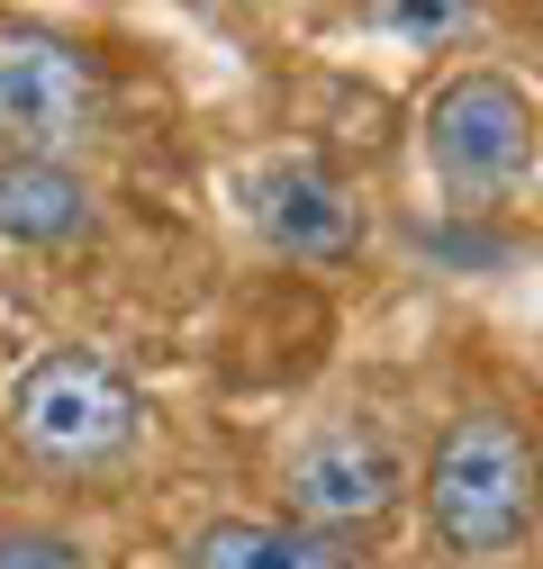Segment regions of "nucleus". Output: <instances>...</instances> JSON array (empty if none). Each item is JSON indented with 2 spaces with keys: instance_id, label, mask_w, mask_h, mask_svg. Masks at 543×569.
<instances>
[{
  "instance_id": "1",
  "label": "nucleus",
  "mask_w": 543,
  "mask_h": 569,
  "mask_svg": "<svg viewBox=\"0 0 543 569\" xmlns=\"http://www.w3.org/2000/svg\"><path fill=\"white\" fill-rule=\"evenodd\" d=\"M146 425H155L146 389L91 343L37 352L19 371V389H10V443L55 479H118L146 452Z\"/></svg>"
},
{
  "instance_id": "2",
  "label": "nucleus",
  "mask_w": 543,
  "mask_h": 569,
  "mask_svg": "<svg viewBox=\"0 0 543 569\" xmlns=\"http://www.w3.org/2000/svg\"><path fill=\"white\" fill-rule=\"evenodd\" d=\"M417 497H426L435 542L453 560H471V569H498L543 533L534 525V443H525V425L507 407L453 416L435 435V452H426Z\"/></svg>"
},
{
  "instance_id": "3",
  "label": "nucleus",
  "mask_w": 543,
  "mask_h": 569,
  "mask_svg": "<svg viewBox=\"0 0 543 569\" xmlns=\"http://www.w3.org/2000/svg\"><path fill=\"white\" fill-rule=\"evenodd\" d=\"M534 163H543V127H534V100L507 73H453L426 100V172H435L444 199L498 208L534 181Z\"/></svg>"
},
{
  "instance_id": "4",
  "label": "nucleus",
  "mask_w": 543,
  "mask_h": 569,
  "mask_svg": "<svg viewBox=\"0 0 543 569\" xmlns=\"http://www.w3.org/2000/svg\"><path fill=\"white\" fill-rule=\"evenodd\" d=\"M109 118V73L82 37L10 19L0 28V136L37 163H63L73 146H91Z\"/></svg>"
},
{
  "instance_id": "5",
  "label": "nucleus",
  "mask_w": 543,
  "mask_h": 569,
  "mask_svg": "<svg viewBox=\"0 0 543 569\" xmlns=\"http://www.w3.org/2000/svg\"><path fill=\"white\" fill-rule=\"evenodd\" d=\"M282 488H290V516L282 525L326 533V542H354V533H372V525L398 516L407 461H398V443L381 435V425L335 416V425H317V435H299V452L282 461Z\"/></svg>"
},
{
  "instance_id": "6",
  "label": "nucleus",
  "mask_w": 543,
  "mask_h": 569,
  "mask_svg": "<svg viewBox=\"0 0 543 569\" xmlns=\"http://www.w3.org/2000/svg\"><path fill=\"white\" fill-rule=\"evenodd\" d=\"M236 208H245V227L272 253H290V262H345L354 236H363L354 190L317 154H263L254 172H236Z\"/></svg>"
},
{
  "instance_id": "7",
  "label": "nucleus",
  "mask_w": 543,
  "mask_h": 569,
  "mask_svg": "<svg viewBox=\"0 0 543 569\" xmlns=\"http://www.w3.org/2000/svg\"><path fill=\"white\" fill-rule=\"evenodd\" d=\"M100 236V199L73 163H37V154H0V244L63 253Z\"/></svg>"
},
{
  "instance_id": "8",
  "label": "nucleus",
  "mask_w": 543,
  "mask_h": 569,
  "mask_svg": "<svg viewBox=\"0 0 543 569\" xmlns=\"http://www.w3.org/2000/svg\"><path fill=\"white\" fill-rule=\"evenodd\" d=\"M181 569H363L345 542L272 525V516H218L181 542Z\"/></svg>"
},
{
  "instance_id": "9",
  "label": "nucleus",
  "mask_w": 543,
  "mask_h": 569,
  "mask_svg": "<svg viewBox=\"0 0 543 569\" xmlns=\"http://www.w3.org/2000/svg\"><path fill=\"white\" fill-rule=\"evenodd\" d=\"M345 10L398 46H453L471 19H481V0H345Z\"/></svg>"
},
{
  "instance_id": "10",
  "label": "nucleus",
  "mask_w": 543,
  "mask_h": 569,
  "mask_svg": "<svg viewBox=\"0 0 543 569\" xmlns=\"http://www.w3.org/2000/svg\"><path fill=\"white\" fill-rule=\"evenodd\" d=\"M0 569H82V542H63V533H0Z\"/></svg>"
},
{
  "instance_id": "11",
  "label": "nucleus",
  "mask_w": 543,
  "mask_h": 569,
  "mask_svg": "<svg viewBox=\"0 0 543 569\" xmlns=\"http://www.w3.org/2000/svg\"><path fill=\"white\" fill-rule=\"evenodd\" d=\"M534 525H543V443H534Z\"/></svg>"
}]
</instances>
